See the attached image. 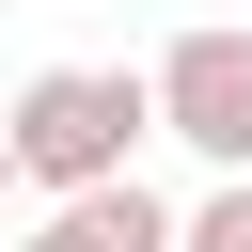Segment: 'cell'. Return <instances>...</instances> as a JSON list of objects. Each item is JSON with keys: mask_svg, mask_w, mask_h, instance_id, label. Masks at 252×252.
Masks as SVG:
<instances>
[{"mask_svg": "<svg viewBox=\"0 0 252 252\" xmlns=\"http://www.w3.org/2000/svg\"><path fill=\"white\" fill-rule=\"evenodd\" d=\"M0 110H16V189H47V205L126 189L142 142H158V79H142V63H47V79H16Z\"/></svg>", "mask_w": 252, "mask_h": 252, "instance_id": "1", "label": "cell"}, {"mask_svg": "<svg viewBox=\"0 0 252 252\" xmlns=\"http://www.w3.org/2000/svg\"><path fill=\"white\" fill-rule=\"evenodd\" d=\"M142 79H158V142H189L205 173H252V32L236 16H189Z\"/></svg>", "mask_w": 252, "mask_h": 252, "instance_id": "2", "label": "cell"}, {"mask_svg": "<svg viewBox=\"0 0 252 252\" xmlns=\"http://www.w3.org/2000/svg\"><path fill=\"white\" fill-rule=\"evenodd\" d=\"M16 252H173V205L126 173V189H79V205H32Z\"/></svg>", "mask_w": 252, "mask_h": 252, "instance_id": "3", "label": "cell"}, {"mask_svg": "<svg viewBox=\"0 0 252 252\" xmlns=\"http://www.w3.org/2000/svg\"><path fill=\"white\" fill-rule=\"evenodd\" d=\"M173 252H252V173H205V205H173Z\"/></svg>", "mask_w": 252, "mask_h": 252, "instance_id": "4", "label": "cell"}, {"mask_svg": "<svg viewBox=\"0 0 252 252\" xmlns=\"http://www.w3.org/2000/svg\"><path fill=\"white\" fill-rule=\"evenodd\" d=\"M0 189H16V110H0Z\"/></svg>", "mask_w": 252, "mask_h": 252, "instance_id": "5", "label": "cell"}]
</instances>
